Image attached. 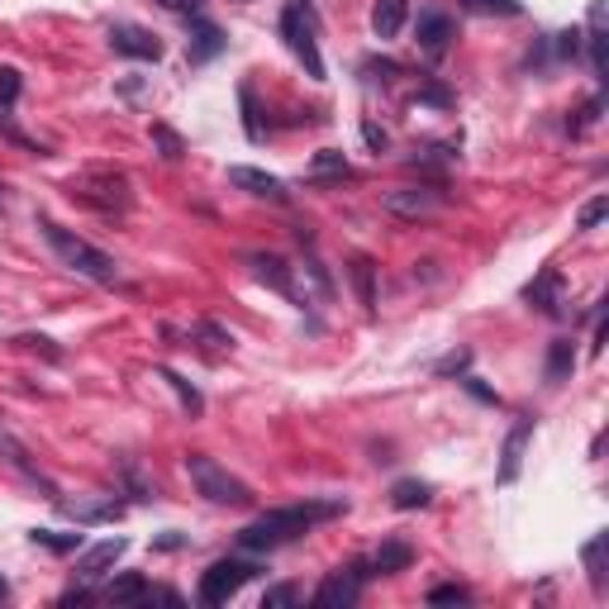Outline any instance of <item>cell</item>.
I'll use <instances>...</instances> for the list:
<instances>
[{
  "mask_svg": "<svg viewBox=\"0 0 609 609\" xmlns=\"http://www.w3.org/2000/svg\"><path fill=\"white\" fill-rule=\"evenodd\" d=\"M343 510H348V500H343V496H333V500L281 504V510L257 514V520H253L248 528H243V534H239V548H243V552H277V548H287V543H295V538L315 534L319 524L339 520Z\"/></svg>",
  "mask_w": 609,
  "mask_h": 609,
  "instance_id": "cell-1",
  "label": "cell"
},
{
  "mask_svg": "<svg viewBox=\"0 0 609 609\" xmlns=\"http://www.w3.org/2000/svg\"><path fill=\"white\" fill-rule=\"evenodd\" d=\"M38 233L48 239V248H53L62 257V267L76 271V277H86V281H96V287H114L120 281V263L106 253V248H96V243H86L82 233H72V229H62L58 219H48V215H38Z\"/></svg>",
  "mask_w": 609,
  "mask_h": 609,
  "instance_id": "cell-2",
  "label": "cell"
},
{
  "mask_svg": "<svg viewBox=\"0 0 609 609\" xmlns=\"http://www.w3.org/2000/svg\"><path fill=\"white\" fill-rule=\"evenodd\" d=\"M186 476H191V486H196L210 504H224V510H248V504H253V486L243 482V476H233L224 462H215L210 452H191V458H186Z\"/></svg>",
  "mask_w": 609,
  "mask_h": 609,
  "instance_id": "cell-3",
  "label": "cell"
},
{
  "mask_svg": "<svg viewBox=\"0 0 609 609\" xmlns=\"http://www.w3.org/2000/svg\"><path fill=\"white\" fill-rule=\"evenodd\" d=\"M72 200L90 205L100 215H124L129 210V176L124 172H86L82 181H72Z\"/></svg>",
  "mask_w": 609,
  "mask_h": 609,
  "instance_id": "cell-4",
  "label": "cell"
},
{
  "mask_svg": "<svg viewBox=\"0 0 609 609\" xmlns=\"http://www.w3.org/2000/svg\"><path fill=\"white\" fill-rule=\"evenodd\" d=\"M257 572H263V562H248V557H219L210 572L200 576V600L205 605H229Z\"/></svg>",
  "mask_w": 609,
  "mask_h": 609,
  "instance_id": "cell-5",
  "label": "cell"
},
{
  "mask_svg": "<svg viewBox=\"0 0 609 609\" xmlns=\"http://www.w3.org/2000/svg\"><path fill=\"white\" fill-rule=\"evenodd\" d=\"M281 38H287V48L305 62L309 82H324V58H319L315 20H309V10H305V5H287V10H281Z\"/></svg>",
  "mask_w": 609,
  "mask_h": 609,
  "instance_id": "cell-6",
  "label": "cell"
},
{
  "mask_svg": "<svg viewBox=\"0 0 609 609\" xmlns=\"http://www.w3.org/2000/svg\"><path fill=\"white\" fill-rule=\"evenodd\" d=\"M386 210H391L395 219H429L438 215L448 205V196L438 186H395V191H386Z\"/></svg>",
  "mask_w": 609,
  "mask_h": 609,
  "instance_id": "cell-7",
  "label": "cell"
},
{
  "mask_svg": "<svg viewBox=\"0 0 609 609\" xmlns=\"http://www.w3.org/2000/svg\"><path fill=\"white\" fill-rule=\"evenodd\" d=\"M110 48L124 58H138V62H158L162 58V44L158 34H148L144 24H114L110 29Z\"/></svg>",
  "mask_w": 609,
  "mask_h": 609,
  "instance_id": "cell-8",
  "label": "cell"
},
{
  "mask_svg": "<svg viewBox=\"0 0 609 609\" xmlns=\"http://www.w3.org/2000/svg\"><path fill=\"white\" fill-rule=\"evenodd\" d=\"M362 567H348V572H333V576H324V586L315 590V605L319 609H348V605H357V595H362Z\"/></svg>",
  "mask_w": 609,
  "mask_h": 609,
  "instance_id": "cell-9",
  "label": "cell"
},
{
  "mask_svg": "<svg viewBox=\"0 0 609 609\" xmlns=\"http://www.w3.org/2000/svg\"><path fill=\"white\" fill-rule=\"evenodd\" d=\"M248 267H253V277L263 281V287H271L277 295H287V301H301V295H295V271H291L287 257H277V253H253Z\"/></svg>",
  "mask_w": 609,
  "mask_h": 609,
  "instance_id": "cell-10",
  "label": "cell"
},
{
  "mask_svg": "<svg viewBox=\"0 0 609 609\" xmlns=\"http://www.w3.org/2000/svg\"><path fill=\"white\" fill-rule=\"evenodd\" d=\"M528 438H534V419H520L510 434H504V448H500V472H496V482H500V486L520 482V466H524V448H528Z\"/></svg>",
  "mask_w": 609,
  "mask_h": 609,
  "instance_id": "cell-11",
  "label": "cell"
},
{
  "mask_svg": "<svg viewBox=\"0 0 609 609\" xmlns=\"http://www.w3.org/2000/svg\"><path fill=\"white\" fill-rule=\"evenodd\" d=\"M414 44H419L429 58H443L448 44H452V20L443 15V10H424L419 24H414Z\"/></svg>",
  "mask_w": 609,
  "mask_h": 609,
  "instance_id": "cell-12",
  "label": "cell"
},
{
  "mask_svg": "<svg viewBox=\"0 0 609 609\" xmlns=\"http://www.w3.org/2000/svg\"><path fill=\"white\" fill-rule=\"evenodd\" d=\"M524 301L538 305L543 315H562V271H557V267H543L538 277L524 287Z\"/></svg>",
  "mask_w": 609,
  "mask_h": 609,
  "instance_id": "cell-13",
  "label": "cell"
},
{
  "mask_svg": "<svg viewBox=\"0 0 609 609\" xmlns=\"http://www.w3.org/2000/svg\"><path fill=\"white\" fill-rule=\"evenodd\" d=\"M229 181L239 191H248V196L257 200H287V186H281V176H271V172H257V167H229Z\"/></svg>",
  "mask_w": 609,
  "mask_h": 609,
  "instance_id": "cell-14",
  "label": "cell"
},
{
  "mask_svg": "<svg viewBox=\"0 0 609 609\" xmlns=\"http://www.w3.org/2000/svg\"><path fill=\"white\" fill-rule=\"evenodd\" d=\"M124 548H129L124 538H106V543H96V548H86L82 557H76V576H82V581H96V576H106L110 567L124 557Z\"/></svg>",
  "mask_w": 609,
  "mask_h": 609,
  "instance_id": "cell-15",
  "label": "cell"
},
{
  "mask_svg": "<svg viewBox=\"0 0 609 609\" xmlns=\"http://www.w3.org/2000/svg\"><path fill=\"white\" fill-rule=\"evenodd\" d=\"M229 48V38H224V29L219 24H210V20H191V44H186V53H191V62H210V58H219Z\"/></svg>",
  "mask_w": 609,
  "mask_h": 609,
  "instance_id": "cell-16",
  "label": "cell"
},
{
  "mask_svg": "<svg viewBox=\"0 0 609 609\" xmlns=\"http://www.w3.org/2000/svg\"><path fill=\"white\" fill-rule=\"evenodd\" d=\"M410 562H414V548L410 543H400V538H391V543H381L372 562H362V576H395V572H405Z\"/></svg>",
  "mask_w": 609,
  "mask_h": 609,
  "instance_id": "cell-17",
  "label": "cell"
},
{
  "mask_svg": "<svg viewBox=\"0 0 609 609\" xmlns=\"http://www.w3.org/2000/svg\"><path fill=\"white\" fill-rule=\"evenodd\" d=\"M572 372H576V339H552L543 377H548V386H562V381H572Z\"/></svg>",
  "mask_w": 609,
  "mask_h": 609,
  "instance_id": "cell-18",
  "label": "cell"
},
{
  "mask_svg": "<svg viewBox=\"0 0 609 609\" xmlns=\"http://www.w3.org/2000/svg\"><path fill=\"white\" fill-rule=\"evenodd\" d=\"M405 15H410V0H377L372 5V34L381 38H400V29H405Z\"/></svg>",
  "mask_w": 609,
  "mask_h": 609,
  "instance_id": "cell-19",
  "label": "cell"
},
{
  "mask_svg": "<svg viewBox=\"0 0 609 609\" xmlns=\"http://www.w3.org/2000/svg\"><path fill=\"white\" fill-rule=\"evenodd\" d=\"M429 500H434V486L419 482V476H405V482L391 486V504H395V510H424Z\"/></svg>",
  "mask_w": 609,
  "mask_h": 609,
  "instance_id": "cell-20",
  "label": "cell"
},
{
  "mask_svg": "<svg viewBox=\"0 0 609 609\" xmlns=\"http://www.w3.org/2000/svg\"><path fill=\"white\" fill-rule=\"evenodd\" d=\"M353 287H357V295H362V305L367 309H377V263H372V257H353Z\"/></svg>",
  "mask_w": 609,
  "mask_h": 609,
  "instance_id": "cell-21",
  "label": "cell"
},
{
  "mask_svg": "<svg viewBox=\"0 0 609 609\" xmlns=\"http://www.w3.org/2000/svg\"><path fill=\"white\" fill-rule=\"evenodd\" d=\"M158 377H162V381H167V386H172V391H176V400H181V410H186V414H200V410H205V395H200V391H196V386H191L186 377H181V372L162 367Z\"/></svg>",
  "mask_w": 609,
  "mask_h": 609,
  "instance_id": "cell-22",
  "label": "cell"
},
{
  "mask_svg": "<svg viewBox=\"0 0 609 609\" xmlns=\"http://www.w3.org/2000/svg\"><path fill=\"white\" fill-rule=\"evenodd\" d=\"M144 595H148V581L134 576V572H124V576L110 581V600L114 605H144Z\"/></svg>",
  "mask_w": 609,
  "mask_h": 609,
  "instance_id": "cell-23",
  "label": "cell"
},
{
  "mask_svg": "<svg viewBox=\"0 0 609 609\" xmlns=\"http://www.w3.org/2000/svg\"><path fill=\"white\" fill-rule=\"evenodd\" d=\"M458 5L472 10V15H500V20L524 15V0H458Z\"/></svg>",
  "mask_w": 609,
  "mask_h": 609,
  "instance_id": "cell-24",
  "label": "cell"
},
{
  "mask_svg": "<svg viewBox=\"0 0 609 609\" xmlns=\"http://www.w3.org/2000/svg\"><path fill=\"white\" fill-rule=\"evenodd\" d=\"M34 548L48 552H82V534H58V528H34Z\"/></svg>",
  "mask_w": 609,
  "mask_h": 609,
  "instance_id": "cell-25",
  "label": "cell"
},
{
  "mask_svg": "<svg viewBox=\"0 0 609 609\" xmlns=\"http://www.w3.org/2000/svg\"><path fill=\"white\" fill-rule=\"evenodd\" d=\"M605 548H609V534H595L586 548H581V562H586V572L595 586H605Z\"/></svg>",
  "mask_w": 609,
  "mask_h": 609,
  "instance_id": "cell-26",
  "label": "cell"
},
{
  "mask_svg": "<svg viewBox=\"0 0 609 609\" xmlns=\"http://www.w3.org/2000/svg\"><path fill=\"white\" fill-rule=\"evenodd\" d=\"M353 176V167H348V158L339 148H324V153H315V167H309V176L315 181H324V176Z\"/></svg>",
  "mask_w": 609,
  "mask_h": 609,
  "instance_id": "cell-27",
  "label": "cell"
},
{
  "mask_svg": "<svg viewBox=\"0 0 609 609\" xmlns=\"http://www.w3.org/2000/svg\"><path fill=\"white\" fill-rule=\"evenodd\" d=\"M20 90H24V76L20 68H10V62H0V110H10L20 100Z\"/></svg>",
  "mask_w": 609,
  "mask_h": 609,
  "instance_id": "cell-28",
  "label": "cell"
},
{
  "mask_svg": "<svg viewBox=\"0 0 609 609\" xmlns=\"http://www.w3.org/2000/svg\"><path fill=\"white\" fill-rule=\"evenodd\" d=\"M153 144L162 148V158H167V162H176L181 153H186V144H181V138H176V134H172V129H167V124H153Z\"/></svg>",
  "mask_w": 609,
  "mask_h": 609,
  "instance_id": "cell-29",
  "label": "cell"
},
{
  "mask_svg": "<svg viewBox=\"0 0 609 609\" xmlns=\"http://www.w3.org/2000/svg\"><path fill=\"white\" fill-rule=\"evenodd\" d=\"M0 452H5V458L15 462L20 472H29V458H24V443H20V438L10 434V429H5V424H0ZM29 476H34V472H29Z\"/></svg>",
  "mask_w": 609,
  "mask_h": 609,
  "instance_id": "cell-30",
  "label": "cell"
},
{
  "mask_svg": "<svg viewBox=\"0 0 609 609\" xmlns=\"http://www.w3.org/2000/svg\"><path fill=\"white\" fill-rule=\"evenodd\" d=\"M239 106H243V129H248V138H263V124H257V100H253L248 86L239 90Z\"/></svg>",
  "mask_w": 609,
  "mask_h": 609,
  "instance_id": "cell-31",
  "label": "cell"
},
{
  "mask_svg": "<svg viewBox=\"0 0 609 609\" xmlns=\"http://www.w3.org/2000/svg\"><path fill=\"white\" fill-rule=\"evenodd\" d=\"M287 605H301V590L295 586H271L263 595V609H287Z\"/></svg>",
  "mask_w": 609,
  "mask_h": 609,
  "instance_id": "cell-32",
  "label": "cell"
},
{
  "mask_svg": "<svg viewBox=\"0 0 609 609\" xmlns=\"http://www.w3.org/2000/svg\"><path fill=\"white\" fill-rule=\"evenodd\" d=\"M605 215H609V196H595V200L586 205V210L576 215V224H581V229H595V224H600Z\"/></svg>",
  "mask_w": 609,
  "mask_h": 609,
  "instance_id": "cell-33",
  "label": "cell"
},
{
  "mask_svg": "<svg viewBox=\"0 0 609 609\" xmlns=\"http://www.w3.org/2000/svg\"><path fill=\"white\" fill-rule=\"evenodd\" d=\"M472 600V590L466 586H438V590H429V605H466Z\"/></svg>",
  "mask_w": 609,
  "mask_h": 609,
  "instance_id": "cell-34",
  "label": "cell"
},
{
  "mask_svg": "<svg viewBox=\"0 0 609 609\" xmlns=\"http://www.w3.org/2000/svg\"><path fill=\"white\" fill-rule=\"evenodd\" d=\"M466 367H472V353H466V348H458V353H448L434 372H438V377H452V372H466Z\"/></svg>",
  "mask_w": 609,
  "mask_h": 609,
  "instance_id": "cell-35",
  "label": "cell"
},
{
  "mask_svg": "<svg viewBox=\"0 0 609 609\" xmlns=\"http://www.w3.org/2000/svg\"><path fill=\"white\" fill-rule=\"evenodd\" d=\"M0 134H5V138H10V144H20L24 153H38V158H44V148H38V144H34V138H29V134H20V129H15V124H10V120H5V114H0Z\"/></svg>",
  "mask_w": 609,
  "mask_h": 609,
  "instance_id": "cell-36",
  "label": "cell"
},
{
  "mask_svg": "<svg viewBox=\"0 0 609 609\" xmlns=\"http://www.w3.org/2000/svg\"><path fill=\"white\" fill-rule=\"evenodd\" d=\"M158 5H162V10H172V15H191V20H196L205 0H158Z\"/></svg>",
  "mask_w": 609,
  "mask_h": 609,
  "instance_id": "cell-37",
  "label": "cell"
},
{
  "mask_svg": "<svg viewBox=\"0 0 609 609\" xmlns=\"http://www.w3.org/2000/svg\"><path fill=\"white\" fill-rule=\"evenodd\" d=\"M309 277H315V287L324 291V295H333V281H329V271H324V263H319V257H309Z\"/></svg>",
  "mask_w": 609,
  "mask_h": 609,
  "instance_id": "cell-38",
  "label": "cell"
},
{
  "mask_svg": "<svg viewBox=\"0 0 609 609\" xmlns=\"http://www.w3.org/2000/svg\"><path fill=\"white\" fill-rule=\"evenodd\" d=\"M576 48H581V29H567L562 38H557V53L562 58H576Z\"/></svg>",
  "mask_w": 609,
  "mask_h": 609,
  "instance_id": "cell-39",
  "label": "cell"
},
{
  "mask_svg": "<svg viewBox=\"0 0 609 609\" xmlns=\"http://www.w3.org/2000/svg\"><path fill=\"white\" fill-rule=\"evenodd\" d=\"M419 100H424V106H452V96H448L443 86H424V90H419Z\"/></svg>",
  "mask_w": 609,
  "mask_h": 609,
  "instance_id": "cell-40",
  "label": "cell"
},
{
  "mask_svg": "<svg viewBox=\"0 0 609 609\" xmlns=\"http://www.w3.org/2000/svg\"><path fill=\"white\" fill-rule=\"evenodd\" d=\"M462 386H466V391H472L476 400H486V405H496V391H486V386L476 381V377H462Z\"/></svg>",
  "mask_w": 609,
  "mask_h": 609,
  "instance_id": "cell-41",
  "label": "cell"
},
{
  "mask_svg": "<svg viewBox=\"0 0 609 609\" xmlns=\"http://www.w3.org/2000/svg\"><path fill=\"white\" fill-rule=\"evenodd\" d=\"M362 134H367V144H372V148H386V134H381L377 124H367V129H362Z\"/></svg>",
  "mask_w": 609,
  "mask_h": 609,
  "instance_id": "cell-42",
  "label": "cell"
},
{
  "mask_svg": "<svg viewBox=\"0 0 609 609\" xmlns=\"http://www.w3.org/2000/svg\"><path fill=\"white\" fill-rule=\"evenodd\" d=\"M5 600H10V581L0 576V605H5Z\"/></svg>",
  "mask_w": 609,
  "mask_h": 609,
  "instance_id": "cell-43",
  "label": "cell"
},
{
  "mask_svg": "<svg viewBox=\"0 0 609 609\" xmlns=\"http://www.w3.org/2000/svg\"><path fill=\"white\" fill-rule=\"evenodd\" d=\"M0 205H5V181H0Z\"/></svg>",
  "mask_w": 609,
  "mask_h": 609,
  "instance_id": "cell-44",
  "label": "cell"
}]
</instances>
